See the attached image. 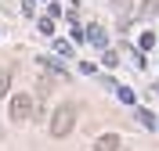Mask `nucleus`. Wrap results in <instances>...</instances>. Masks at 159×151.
Segmentation results:
<instances>
[{
	"mask_svg": "<svg viewBox=\"0 0 159 151\" xmlns=\"http://www.w3.org/2000/svg\"><path fill=\"white\" fill-rule=\"evenodd\" d=\"M72 126H76V104H61L51 115V137H69Z\"/></svg>",
	"mask_w": 159,
	"mask_h": 151,
	"instance_id": "nucleus-1",
	"label": "nucleus"
},
{
	"mask_svg": "<svg viewBox=\"0 0 159 151\" xmlns=\"http://www.w3.org/2000/svg\"><path fill=\"white\" fill-rule=\"evenodd\" d=\"M33 115H36L33 97H29V94H15V97H11V119H15V122H25V119H33Z\"/></svg>",
	"mask_w": 159,
	"mask_h": 151,
	"instance_id": "nucleus-2",
	"label": "nucleus"
},
{
	"mask_svg": "<svg viewBox=\"0 0 159 151\" xmlns=\"http://www.w3.org/2000/svg\"><path fill=\"white\" fill-rule=\"evenodd\" d=\"M83 40H90L94 47H101V50H105L109 36H105V29H101V25H87V32H83Z\"/></svg>",
	"mask_w": 159,
	"mask_h": 151,
	"instance_id": "nucleus-3",
	"label": "nucleus"
},
{
	"mask_svg": "<svg viewBox=\"0 0 159 151\" xmlns=\"http://www.w3.org/2000/svg\"><path fill=\"white\" fill-rule=\"evenodd\" d=\"M94 151H119V137L116 133H101L94 141Z\"/></svg>",
	"mask_w": 159,
	"mask_h": 151,
	"instance_id": "nucleus-4",
	"label": "nucleus"
},
{
	"mask_svg": "<svg viewBox=\"0 0 159 151\" xmlns=\"http://www.w3.org/2000/svg\"><path fill=\"white\" fill-rule=\"evenodd\" d=\"M138 119H141V126H148V130H156L159 122H156V115H152L148 108H138Z\"/></svg>",
	"mask_w": 159,
	"mask_h": 151,
	"instance_id": "nucleus-5",
	"label": "nucleus"
},
{
	"mask_svg": "<svg viewBox=\"0 0 159 151\" xmlns=\"http://www.w3.org/2000/svg\"><path fill=\"white\" fill-rule=\"evenodd\" d=\"M36 29H40V32H43V36H51V32H54V22H51V18H47V15H43V18H40V22H36Z\"/></svg>",
	"mask_w": 159,
	"mask_h": 151,
	"instance_id": "nucleus-6",
	"label": "nucleus"
},
{
	"mask_svg": "<svg viewBox=\"0 0 159 151\" xmlns=\"http://www.w3.org/2000/svg\"><path fill=\"white\" fill-rule=\"evenodd\" d=\"M116 97L123 101V104H134V90H127V86H116Z\"/></svg>",
	"mask_w": 159,
	"mask_h": 151,
	"instance_id": "nucleus-7",
	"label": "nucleus"
},
{
	"mask_svg": "<svg viewBox=\"0 0 159 151\" xmlns=\"http://www.w3.org/2000/svg\"><path fill=\"white\" fill-rule=\"evenodd\" d=\"M7 86H11V72L0 69V97H7Z\"/></svg>",
	"mask_w": 159,
	"mask_h": 151,
	"instance_id": "nucleus-8",
	"label": "nucleus"
},
{
	"mask_svg": "<svg viewBox=\"0 0 159 151\" xmlns=\"http://www.w3.org/2000/svg\"><path fill=\"white\" fill-rule=\"evenodd\" d=\"M156 47V32H141V50H152Z\"/></svg>",
	"mask_w": 159,
	"mask_h": 151,
	"instance_id": "nucleus-9",
	"label": "nucleus"
},
{
	"mask_svg": "<svg viewBox=\"0 0 159 151\" xmlns=\"http://www.w3.org/2000/svg\"><path fill=\"white\" fill-rule=\"evenodd\" d=\"M101 61L112 69V65H119V54H116V50H105V54H101Z\"/></svg>",
	"mask_w": 159,
	"mask_h": 151,
	"instance_id": "nucleus-10",
	"label": "nucleus"
},
{
	"mask_svg": "<svg viewBox=\"0 0 159 151\" xmlns=\"http://www.w3.org/2000/svg\"><path fill=\"white\" fill-rule=\"evenodd\" d=\"M40 61H43L47 69H54V72H58V76H65V69H61V65H58V61H54V58H40Z\"/></svg>",
	"mask_w": 159,
	"mask_h": 151,
	"instance_id": "nucleus-11",
	"label": "nucleus"
},
{
	"mask_svg": "<svg viewBox=\"0 0 159 151\" xmlns=\"http://www.w3.org/2000/svg\"><path fill=\"white\" fill-rule=\"evenodd\" d=\"M54 50H58V54H65V58H69V54H72V47H69V43H65V40H58V43H54Z\"/></svg>",
	"mask_w": 159,
	"mask_h": 151,
	"instance_id": "nucleus-12",
	"label": "nucleus"
},
{
	"mask_svg": "<svg viewBox=\"0 0 159 151\" xmlns=\"http://www.w3.org/2000/svg\"><path fill=\"white\" fill-rule=\"evenodd\" d=\"M130 4H134V0H116V11H119V15H127V11H130Z\"/></svg>",
	"mask_w": 159,
	"mask_h": 151,
	"instance_id": "nucleus-13",
	"label": "nucleus"
}]
</instances>
